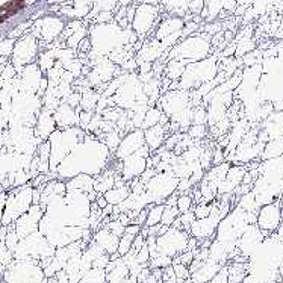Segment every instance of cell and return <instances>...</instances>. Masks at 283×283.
<instances>
[{
    "mask_svg": "<svg viewBox=\"0 0 283 283\" xmlns=\"http://www.w3.org/2000/svg\"><path fill=\"white\" fill-rule=\"evenodd\" d=\"M38 55V44L33 36H24L21 38L12 50V64L17 70H21L26 65L32 64L35 56Z\"/></svg>",
    "mask_w": 283,
    "mask_h": 283,
    "instance_id": "obj_7",
    "label": "cell"
},
{
    "mask_svg": "<svg viewBox=\"0 0 283 283\" xmlns=\"http://www.w3.org/2000/svg\"><path fill=\"white\" fill-rule=\"evenodd\" d=\"M56 130V121L53 114L48 109H44L38 117V125H36V135L41 140L50 138V135Z\"/></svg>",
    "mask_w": 283,
    "mask_h": 283,
    "instance_id": "obj_12",
    "label": "cell"
},
{
    "mask_svg": "<svg viewBox=\"0 0 283 283\" xmlns=\"http://www.w3.org/2000/svg\"><path fill=\"white\" fill-rule=\"evenodd\" d=\"M144 141L149 145V150H156L164 144V129L162 126L155 125L144 132Z\"/></svg>",
    "mask_w": 283,
    "mask_h": 283,
    "instance_id": "obj_14",
    "label": "cell"
},
{
    "mask_svg": "<svg viewBox=\"0 0 283 283\" xmlns=\"http://www.w3.org/2000/svg\"><path fill=\"white\" fill-rule=\"evenodd\" d=\"M203 283H209V282H203Z\"/></svg>",
    "mask_w": 283,
    "mask_h": 283,
    "instance_id": "obj_27",
    "label": "cell"
},
{
    "mask_svg": "<svg viewBox=\"0 0 283 283\" xmlns=\"http://www.w3.org/2000/svg\"><path fill=\"white\" fill-rule=\"evenodd\" d=\"M0 283H3V280H0Z\"/></svg>",
    "mask_w": 283,
    "mask_h": 283,
    "instance_id": "obj_26",
    "label": "cell"
},
{
    "mask_svg": "<svg viewBox=\"0 0 283 283\" xmlns=\"http://www.w3.org/2000/svg\"><path fill=\"white\" fill-rule=\"evenodd\" d=\"M105 226H106L110 232H112L114 235H117V236H121L123 233H125V230H126V227L123 226L117 218H115V220H109Z\"/></svg>",
    "mask_w": 283,
    "mask_h": 283,
    "instance_id": "obj_24",
    "label": "cell"
},
{
    "mask_svg": "<svg viewBox=\"0 0 283 283\" xmlns=\"http://www.w3.org/2000/svg\"><path fill=\"white\" fill-rule=\"evenodd\" d=\"M79 283H106V271L100 268H91L82 276Z\"/></svg>",
    "mask_w": 283,
    "mask_h": 283,
    "instance_id": "obj_18",
    "label": "cell"
},
{
    "mask_svg": "<svg viewBox=\"0 0 283 283\" xmlns=\"http://www.w3.org/2000/svg\"><path fill=\"white\" fill-rule=\"evenodd\" d=\"M145 141H144V132L142 130H133L130 132L129 135H126L125 138H123L117 147V157L120 159H125L133 153H137L141 147H144Z\"/></svg>",
    "mask_w": 283,
    "mask_h": 283,
    "instance_id": "obj_9",
    "label": "cell"
},
{
    "mask_svg": "<svg viewBox=\"0 0 283 283\" xmlns=\"http://www.w3.org/2000/svg\"><path fill=\"white\" fill-rule=\"evenodd\" d=\"M282 204H280V199L262 204L256 212V226L261 229V232L265 235V238H268L271 233H274L279 226L282 224Z\"/></svg>",
    "mask_w": 283,
    "mask_h": 283,
    "instance_id": "obj_4",
    "label": "cell"
},
{
    "mask_svg": "<svg viewBox=\"0 0 283 283\" xmlns=\"http://www.w3.org/2000/svg\"><path fill=\"white\" fill-rule=\"evenodd\" d=\"M137 262L141 264V265H149V262H150V252H149V247H147V245H144V247H141L137 252Z\"/></svg>",
    "mask_w": 283,
    "mask_h": 283,
    "instance_id": "obj_25",
    "label": "cell"
},
{
    "mask_svg": "<svg viewBox=\"0 0 283 283\" xmlns=\"http://www.w3.org/2000/svg\"><path fill=\"white\" fill-rule=\"evenodd\" d=\"M137 235H133V233H129L125 230V233L120 236V241H118V249H117V254L121 257L127 254L130 250H132V245H133V239Z\"/></svg>",
    "mask_w": 283,
    "mask_h": 283,
    "instance_id": "obj_19",
    "label": "cell"
},
{
    "mask_svg": "<svg viewBox=\"0 0 283 283\" xmlns=\"http://www.w3.org/2000/svg\"><path fill=\"white\" fill-rule=\"evenodd\" d=\"M126 277H129V267L123 262L121 257H117L114 268L106 273V283H120Z\"/></svg>",
    "mask_w": 283,
    "mask_h": 283,
    "instance_id": "obj_15",
    "label": "cell"
},
{
    "mask_svg": "<svg viewBox=\"0 0 283 283\" xmlns=\"http://www.w3.org/2000/svg\"><path fill=\"white\" fill-rule=\"evenodd\" d=\"M223 267V264H220L214 259H206L199 269H195L194 273H191V282L192 283H203V282H209L218 271L220 268Z\"/></svg>",
    "mask_w": 283,
    "mask_h": 283,
    "instance_id": "obj_11",
    "label": "cell"
},
{
    "mask_svg": "<svg viewBox=\"0 0 283 283\" xmlns=\"http://www.w3.org/2000/svg\"><path fill=\"white\" fill-rule=\"evenodd\" d=\"M192 203H194V199L188 194H182L177 197V202H176V207L179 209V212L183 214V212H188L191 211L192 207Z\"/></svg>",
    "mask_w": 283,
    "mask_h": 283,
    "instance_id": "obj_22",
    "label": "cell"
},
{
    "mask_svg": "<svg viewBox=\"0 0 283 283\" xmlns=\"http://www.w3.org/2000/svg\"><path fill=\"white\" fill-rule=\"evenodd\" d=\"M53 117H55V121H56V126L63 127V129H68V126L73 125V121H76V114L73 112V109H71L70 105L59 106Z\"/></svg>",
    "mask_w": 283,
    "mask_h": 283,
    "instance_id": "obj_16",
    "label": "cell"
},
{
    "mask_svg": "<svg viewBox=\"0 0 283 283\" xmlns=\"http://www.w3.org/2000/svg\"><path fill=\"white\" fill-rule=\"evenodd\" d=\"M209 43L202 40V38H191L185 43H182V46L176 47L174 52L171 53L174 59H179L182 63H195V61H202L207 58L209 55Z\"/></svg>",
    "mask_w": 283,
    "mask_h": 283,
    "instance_id": "obj_5",
    "label": "cell"
},
{
    "mask_svg": "<svg viewBox=\"0 0 283 283\" xmlns=\"http://www.w3.org/2000/svg\"><path fill=\"white\" fill-rule=\"evenodd\" d=\"M44 207L40 204V203H33L29 209L28 212H24L21 217H18L16 220V223L12 224L17 232V235L20 239L26 238L29 235H32L33 232L38 230V226H40V221L44 215Z\"/></svg>",
    "mask_w": 283,
    "mask_h": 283,
    "instance_id": "obj_6",
    "label": "cell"
},
{
    "mask_svg": "<svg viewBox=\"0 0 283 283\" xmlns=\"http://www.w3.org/2000/svg\"><path fill=\"white\" fill-rule=\"evenodd\" d=\"M147 153H141V149L125 159H121V179L127 182L132 179H137L138 176H142L144 171L149 168L147 167Z\"/></svg>",
    "mask_w": 283,
    "mask_h": 283,
    "instance_id": "obj_8",
    "label": "cell"
},
{
    "mask_svg": "<svg viewBox=\"0 0 283 283\" xmlns=\"http://www.w3.org/2000/svg\"><path fill=\"white\" fill-rule=\"evenodd\" d=\"M188 242L189 232L176 226H170L165 233L156 238V249L157 253L174 259V257L188 250Z\"/></svg>",
    "mask_w": 283,
    "mask_h": 283,
    "instance_id": "obj_2",
    "label": "cell"
},
{
    "mask_svg": "<svg viewBox=\"0 0 283 283\" xmlns=\"http://www.w3.org/2000/svg\"><path fill=\"white\" fill-rule=\"evenodd\" d=\"M164 209H165V204L164 203L152 204L149 209H147V218H145L144 227H152V226H156V224L161 223Z\"/></svg>",
    "mask_w": 283,
    "mask_h": 283,
    "instance_id": "obj_17",
    "label": "cell"
},
{
    "mask_svg": "<svg viewBox=\"0 0 283 283\" xmlns=\"http://www.w3.org/2000/svg\"><path fill=\"white\" fill-rule=\"evenodd\" d=\"M179 215H180V212H179V209L176 206H165L164 214H162V220H161V224L168 226V227L173 226Z\"/></svg>",
    "mask_w": 283,
    "mask_h": 283,
    "instance_id": "obj_21",
    "label": "cell"
},
{
    "mask_svg": "<svg viewBox=\"0 0 283 283\" xmlns=\"http://www.w3.org/2000/svg\"><path fill=\"white\" fill-rule=\"evenodd\" d=\"M129 195H130V187L126 185V182L115 183L114 188H110L109 191H106L103 194V197H105V200L108 202V204H112V206H117L121 202H125Z\"/></svg>",
    "mask_w": 283,
    "mask_h": 283,
    "instance_id": "obj_13",
    "label": "cell"
},
{
    "mask_svg": "<svg viewBox=\"0 0 283 283\" xmlns=\"http://www.w3.org/2000/svg\"><path fill=\"white\" fill-rule=\"evenodd\" d=\"M183 71H185V63H182V61H179V59L170 61V64H168L167 68H165L167 76H168V79H171V80L179 79V78L183 75Z\"/></svg>",
    "mask_w": 283,
    "mask_h": 283,
    "instance_id": "obj_20",
    "label": "cell"
},
{
    "mask_svg": "<svg viewBox=\"0 0 283 283\" xmlns=\"http://www.w3.org/2000/svg\"><path fill=\"white\" fill-rule=\"evenodd\" d=\"M209 283H229V269L227 265H223L220 268V271L209 280Z\"/></svg>",
    "mask_w": 283,
    "mask_h": 283,
    "instance_id": "obj_23",
    "label": "cell"
},
{
    "mask_svg": "<svg viewBox=\"0 0 283 283\" xmlns=\"http://www.w3.org/2000/svg\"><path fill=\"white\" fill-rule=\"evenodd\" d=\"M33 188L28 185H21L20 188L11 191L6 195V203L3 209L2 226H12L16 220L21 217L33 204Z\"/></svg>",
    "mask_w": 283,
    "mask_h": 283,
    "instance_id": "obj_1",
    "label": "cell"
},
{
    "mask_svg": "<svg viewBox=\"0 0 283 283\" xmlns=\"http://www.w3.org/2000/svg\"><path fill=\"white\" fill-rule=\"evenodd\" d=\"M218 65L215 64V59H203V61H195L191 63L188 67H185L183 71L182 82L179 83V87H185V88H192V87H199L202 83H207L214 80Z\"/></svg>",
    "mask_w": 283,
    "mask_h": 283,
    "instance_id": "obj_3",
    "label": "cell"
},
{
    "mask_svg": "<svg viewBox=\"0 0 283 283\" xmlns=\"http://www.w3.org/2000/svg\"><path fill=\"white\" fill-rule=\"evenodd\" d=\"M93 241H95L100 247L110 256V254H115L117 253V249H118V241H120V236L114 235L112 232H110L106 226L97 229L93 235Z\"/></svg>",
    "mask_w": 283,
    "mask_h": 283,
    "instance_id": "obj_10",
    "label": "cell"
}]
</instances>
